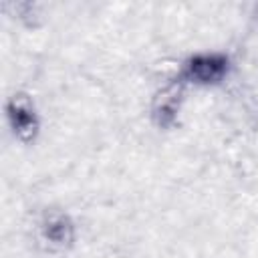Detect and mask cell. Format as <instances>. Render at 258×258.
<instances>
[{
  "instance_id": "6da1fadb",
  "label": "cell",
  "mask_w": 258,
  "mask_h": 258,
  "mask_svg": "<svg viewBox=\"0 0 258 258\" xmlns=\"http://www.w3.org/2000/svg\"><path fill=\"white\" fill-rule=\"evenodd\" d=\"M226 71V60L222 56H198L189 62L187 67V75L194 79V81H200V83H212V81H218Z\"/></svg>"
},
{
  "instance_id": "7a4b0ae2",
  "label": "cell",
  "mask_w": 258,
  "mask_h": 258,
  "mask_svg": "<svg viewBox=\"0 0 258 258\" xmlns=\"http://www.w3.org/2000/svg\"><path fill=\"white\" fill-rule=\"evenodd\" d=\"M10 115H12L14 127H16L18 131H32L34 119H32V113H30V111H26V109H22V107H16V109H12Z\"/></svg>"
}]
</instances>
